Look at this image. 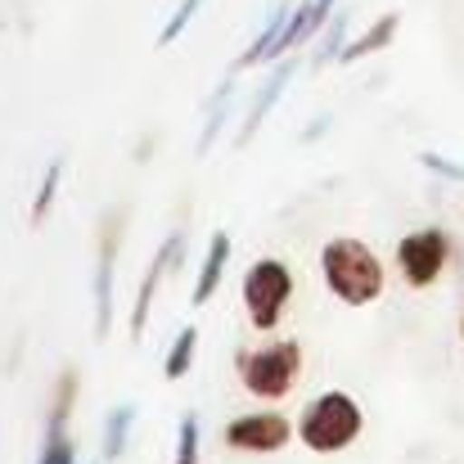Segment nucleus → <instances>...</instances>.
<instances>
[{
	"label": "nucleus",
	"instance_id": "nucleus-1",
	"mask_svg": "<svg viewBox=\"0 0 464 464\" xmlns=\"http://www.w3.org/2000/svg\"><path fill=\"white\" fill-rule=\"evenodd\" d=\"M320 271L347 307H365L383 294V262L356 239H329L320 253Z\"/></svg>",
	"mask_w": 464,
	"mask_h": 464
},
{
	"label": "nucleus",
	"instance_id": "nucleus-10",
	"mask_svg": "<svg viewBox=\"0 0 464 464\" xmlns=\"http://www.w3.org/2000/svg\"><path fill=\"white\" fill-rule=\"evenodd\" d=\"M289 5H280L276 14H271V23L262 27V36L244 50V59H239V68H253V63H266L271 54H280V41H285V27H289Z\"/></svg>",
	"mask_w": 464,
	"mask_h": 464
},
{
	"label": "nucleus",
	"instance_id": "nucleus-2",
	"mask_svg": "<svg viewBox=\"0 0 464 464\" xmlns=\"http://www.w3.org/2000/svg\"><path fill=\"white\" fill-rule=\"evenodd\" d=\"M298 433L311 451H343L361 433V406L347 392H324L303 411Z\"/></svg>",
	"mask_w": 464,
	"mask_h": 464
},
{
	"label": "nucleus",
	"instance_id": "nucleus-7",
	"mask_svg": "<svg viewBox=\"0 0 464 464\" xmlns=\"http://www.w3.org/2000/svg\"><path fill=\"white\" fill-rule=\"evenodd\" d=\"M294 438V429H289V420L285 415H244V420H235L230 429H226V447H235V451H280L285 442Z\"/></svg>",
	"mask_w": 464,
	"mask_h": 464
},
{
	"label": "nucleus",
	"instance_id": "nucleus-5",
	"mask_svg": "<svg viewBox=\"0 0 464 464\" xmlns=\"http://www.w3.org/2000/svg\"><path fill=\"white\" fill-rule=\"evenodd\" d=\"M397 262H401V276H406L415 289H429V285L442 276L447 235H442V230H415V235H406L401 248H397Z\"/></svg>",
	"mask_w": 464,
	"mask_h": 464
},
{
	"label": "nucleus",
	"instance_id": "nucleus-9",
	"mask_svg": "<svg viewBox=\"0 0 464 464\" xmlns=\"http://www.w3.org/2000/svg\"><path fill=\"white\" fill-rule=\"evenodd\" d=\"M226 257H230V235H226V230H217V235H212V244H208V257H203L198 285H194V303H198V307H208V303H212V294H217V285H221V271H226Z\"/></svg>",
	"mask_w": 464,
	"mask_h": 464
},
{
	"label": "nucleus",
	"instance_id": "nucleus-19",
	"mask_svg": "<svg viewBox=\"0 0 464 464\" xmlns=\"http://www.w3.org/2000/svg\"><path fill=\"white\" fill-rule=\"evenodd\" d=\"M36 464H77V451H72L68 433H50V438H45V451H41Z\"/></svg>",
	"mask_w": 464,
	"mask_h": 464
},
{
	"label": "nucleus",
	"instance_id": "nucleus-12",
	"mask_svg": "<svg viewBox=\"0 0 464 464\" xmlns=\"http://www.w3.org/2000/svg\"><path fill=\"white\" fill-rule=\"evenodd\" d=\"M289 72H294V63H285V68H280V72L271 77V86L262 91V100H257V104L248 109V118H244V131H239V145H248V140H253V131L262 127V118H266V113L276 109V95L285 91V82H289Z\"/></svg>",
	"mask_w": 464,
	"mask_h": 464
},
{
	"label": "nucleus",
	"instance_id": "nucleus-18",
	"mask_svg": "<svg viewBox=\"0 0 464 464\" xmlns=\"http://www.w3.org/2000/svg\"><path fill=\"white\" fill-rule=\"evenodd\" d=\"M198 5H203V0H180V5H176V14L167 18V27H162L158 45H171V41H176V36L189 27V23H194V14H198Z\"/></svg>",
	"mask_w": 464,
	"mask_h": 464
},
{
	"label": "nucleus",
	"instance_id": "nucleus-13",
	"mask_svg": "<svg viewBox=\"0 0 464 464\" xmlns=\"http://www.w3.org/2000/svg\"><path fill=\"white\" fill-rule=\"evenodd\" d=\"M194 347H198V329H194V324H185V329L176 334L171 352H167V365H162V374H167V379H180V374H189V365H194Z\"/></svg>",
	"mask_w": 464,
	"mask_h": 464
},
{
	"label": "nucleus",
	"instance_id": "nucleus-14",
	"mask_svg": "<svg viewBox=\"0 0 464 464\" xmlns=\"http://www.w3.org/2000/svg\"><path fill=\"white\" fill-rule=\"evenodd\" d=\"M131 420H136V406H118L109 415V429H104V460H118L127 451V433H131Z\"/></svg>",
	"mask_w": 464,
	"mask_h": 464
},
{
	"label": "nucleus",
	"instance_id": "nucleus-17",
	"mask_svg": "<svg viewBox=\"0 0 464 464\" xmlns=\"http://www.w3.org/2000/svg\"><path fill=\"white\" fill-rule=\"evenodd\" d=\"M176 464H198V415L180 420V438H176Z\"/></svg>",
	"mask_w": 464,
	"mask_h": 464
},
{
	"label": "nucleus",
	"instance_id": "nucleus-15",
	"mask_svg": "<svg viewBox=\"0 0 464 464\" xmlns=\"http://www.w3.org/2000/svg\"><path fill=\"white\" fill-rule=\"evenodd\" d=\"M59 180H63V158H54V162L45 167V180H41V189H36V198H32V226H41V221H45V212L54 208Z\"/></svg>",
	"mask_w": 464,
	"mask_h": 464
},
{
	"label": "nucleus",
	"instance_id": "nucleus-16",
	"mask_svg": "<svg viewBox=\"0 0 464 464\" xmlns=\"http://www.w3.org/2000/svg\"><path fill=\"white\" fill-rule=\"evenodd\" d=\"M72 392H77V374H72V370H63V379H59V392H54V411H50V433H63V429H68Z\"/></svg>",
	"mask_w": 464,
	"mask_h": 464
},
{
	"label": "nucleus",
	"instance_id": "nucleus-4",
	"mask_svg": "<svg viewBox=\"0 0 464 464\" xmlns=\"http://www.w3.org/2000/svg\"><path fill=\"white\" fill-rule=\"evenodd\" d=\"M289 294H294V276H289L285 262H271L266 257V262H253L248 266V276H244V303H248V320L257 329H276Z\"/></svg>",
	"mask_w": 464,
	"mask_h": 464
},
{
	"label": "nucleus",
	"instance_id": "nucleus-11",
	"mask_svg": "<svg viewBox=\"0 0 464 464\" xmlns=\"http://www.w3.org/2000/svg\"><path fill=\"white\" fill-rule=\"evenodd\" d=\"M397 23H401L397 14H383V18L374 23V32H365L361 41H352V45H343V50H338V63H356L361 54H374V50H383V45L392 41V32H397Z\"/></svg>",
	"mask_w": 464,
	"mask_h": 464
},
{
	"label": "nucleus",
	"instance_id": "nucleus-6",
	"mask_svg": "<svg viewBox=\"0 0 464 464\" xmlns=\"http://www.w3.org/2000/svg\"><path fill=\"white\" fill-rule=\"evenodd\" d=\"M118 230H122V217H104V230H100V266H95V338H109V329H113V257H118Z\"/></svg>",
	"mask_w": 464,
	"mask_h": 464
},
{
	"label": "nucleus",
	"instance_id": "nucleus-8",
	"mask_svg": "<svg viewBox=\"0 0 464 464\" xmlns=\"http://www.w3.org/2000/svg\"><path fill=\"white\" fill-rule=\"evenodd\" d=\"M176 248H180V235H171L162 248H158V257L150 262V271H145V280H140V294H136V311H131V338H140L145 334V324H150V303H154L158 285H162V271L176 262Z\"/></svg>",
	"mask_w": 464,
	"mask_h": 464
},
{
	"label": "nucleus",
	"instance_id": "nucleus-3",
	"mask_svg": "<svg viewBox=\"0 0 464 464\" xmlns=\"http://www.w3.org/2000/svg\"><path fill=\"white\" fill-rule=\"evenodd\" d=\"M298 370H303V347L298 343H276V347H262V352L239 356L244 388L253 397H271V401H280L294 388Z\"/></svg>",
	"mask_w": 464,
	"mask_h": 464
}]
</instances>
